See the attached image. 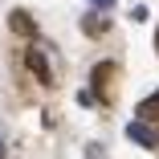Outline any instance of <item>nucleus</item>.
Listing matches in <instances>:
<instances>
[{
    "instance_id": "obj_1",
    "label": "nucleus",
    "mask_w": 159,
    "mask_h": 159,
    "mask_svg": "<svg viewBox=\"0 0 159 159\" xmlns=\"http://www.w3.org/2000/svg\"><path fill=\"white\" fill-rule=\"evenodd\" d=\"M25 61H29V70L37 74V82L53 86V70H49V61H45V53H41V49H29V53H25Z\"/></svg>"
},
{
    "instance_id": "obj_2",
    "label": "nucleus",
    "mask_w": 159,
    "mask_h": 159,
    "mask_svg": "<svg viewBox=\"0 0 159 159\" xmlns=\"http://www.w3.org/2000/svg\"><path fill=\"white\" fill-rule=\"evenodd\" d=\"M126 139H131V143H139V147H159V139H155V131H151V126H147L143 118L126 126Z\"/></svg>"
},
{
    "instance_id": "obj_3",
    "label": "nucleus",
    "mask_w": 159,
    "mask_h": 159,
    "mask_svg": "<svg viewBox=\"0 0 159 159\" xmlns=\"http://www.w3.org/2000/svg\"><path fill=\"white\" fill-rule=\"evenodd\" d=\"M110 78H114V66H110V61H102V66L94 70V90L102 94V102L110 98Z\"/></svg>"
},
{
    "instance_id": "obj_4",
    "label": "nucleus",
    "mask_w": 159,
    "mask_h": 159,
    "mask_svg": "<svg viewBox=\"0 0 159 159\" xmlns=\"http://www.w3.org/2000/svg\"><path fill=\"white\" fill-rule=\"evenodd\" d=\"M8 25H12V33H20V37H33V33H37V25L29 20L25 12H12V16H8Z\"/></svg>"
},
{
    "instance_id": "obj_5",
    "label": "nucleus",
    "mask_w": 159,
    "mask_h": 159,
    "mask_svg": "<svg viewBox=\"0 0 159 159\" xmlns=\"http://www.w3.org/2000/svg\"><path fill=\"white\" fill-rule=\"evenodd\" d=\"M139 118H143V122L159 118V90L151 94V98H143V102H139Z\"/></svg>"
},
{
    "instance_id": "obj_6",
    "label": "nucleus",
    "mask_w": 159,
    "mask_h": 159,
    "mask_svg": "<svg viewBox=\"0 0 159 159\" xmlns=\"http://www.w3.org/2000/svg\"><path fill=\"white\" fill-rule=\"evenodd\" d=\"M82 29H86V33H102L106 20H102V16H86V20H82Z\"/></svg>"
},
{
    "instance_id": "obj_7",
    "label": "nucleus",
    "mask_w": 159,
    "mask_h": 159,
    "mask_svg": "<svg viewBox=\"0 0 159 159\" xmlns=\"http://www.w3.org/2000/svg\"><path fill=\"white\" fill-rule=\"evenodd\" d=\"M94 8H114V0H90Z\"/></svg>"
},
{
    "instance_id": "obj_8",
    "label": "nucleus",
    "mask_w": 159,
    "mask_h": 159,
    "mask_svg": "<svg viewBox=\"0 0 159 159\" xmlns=\"http://www.w3.org/2000/svg\"><path fill=\"white\" fill-rule=\"evenodd\" d=\"M155 49H159V29H155Z\"/></svg>"
},
{
    "instance_id": "obj_9",
    "label": "nucleus",
    "mask_w": 159,
    "mask_h": 159,
    "mask_svg": "<svg viewBox=\"0 0 159 159\" xmlns=\"http://www.w3.org/2000/svg\"><path fill=\"white\" fill-rule=\"evenodd\" d=\"M0 155H4V143H0Z\"/></svg>"
}]
</instances>
